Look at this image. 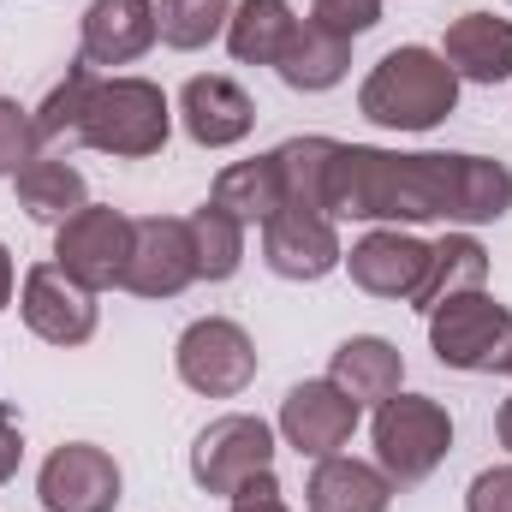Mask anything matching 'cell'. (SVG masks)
I'll list each match as a JSON object with an SVG mask.
<instances>
[{
    "mask_svg": "<svg viewBox=\"0 0 512 512\" xmlns=\"http://www.w3.org/2000/svg\"><path fill=\"white\" fill-rule=\"evenodd\" d=\"M328 221H459L483 227L512 209V173L495 155H399L370 143H334L328 161V191H322Z\"/></svg>",
    "mask_w": 512,
    "mask_h": 512,
    "instance_id": "1",
    "label": "cell"
},
{
    "mask_svg": "<svg viewBox=\"0 0 512 512\" xmlns=\"http://www.w3.org/2000/svg\"><path fill=\"white\" fill-rule=\"evenodd\" d=\"M459 108V72L435 48H393L358 90V114L387 131H435Z\"/></svg>",
    "mask_w": 512,
    "mask_h": 512,
    "instance_id": "2",
    "label": "cell"
},
{
    "mask_svg": "<svg viewBox=\"0 0 512 512\" xmlns=\"http://www.w3.org/2000/svg\"><path fill=\"white\" fill-rule=\"evenodd\" d=\"M167 131H173V108H167L161 84H149V78H102L96 84L90 114H84L90 149L120 155V161H143V155L167 149Z\"/></svg>",
    "mask_w": 512,
    "mask_h": 512,
    "instance_id": "3",
    "label": "cell"
},
{
    "mask_svg": "<svg viewBox=\"0 0 512 512\" xmlns=\"http://www.w3.org/2000/svg\"><path fill=\"white\" fill-rule=\"evenodd\" d=\"M429 352L441 370L465 376H512V310L489 292H459L429 310Z\"/></svg>",
    "mask_w": 512,
    "mask_h": 512,
    "instance_id": "4",
    "label": "cell"
},
{
    "mask_svg": "<svg viewBox=\"0 0 512 512\" xmlns=\"http://www.w3.org/2000/svg\"><path fill=\"white\" fill-rule=\"evenodd\" d=\"M370 435H376V465L393 477V489L423 483L453 453V417L429 393H393V399H382Z\"/></svg>",
    "mask_w": 512,
    "mask_h": 512,
    "instance_id": "5",
    "label": "cell"
},
{
    "mask_svg": "<svg viewBox=\"0 0 512 512\" xmlns=\"http://www.w3.org/2000/svg\"><path fill=\"white\" fill-rule=\"evenodd\" d=\"M173 364H179V382L203 399H233L256 382V346L251 334L227 316H203L179 334L173 346Z\"/></svg>",
    "mask_w": 512,
    "mask_h": 512,
    "instance_id": "6",
    "label": "cell"
},
{
    "mask_svg": "<svg viewBox=\"0 0 512 512\" xmlns=\"http://www.w3.org/2000/svg\"><path fill=\"white\" fill-rule=\"evenodd\" d=\"M54 262L90 292L120 286L131 262V215L108 209V203H84L72 221L54 227Z\"/></svg>",
    "mask_w": 512,
    "mask_h": 512,
    "instance_id": "7",
    "label": "cell"
},
{
    "mask_svg": "<svg viewBox=\"0 0 512 512\" xmlns=\"http://www.w3.org/2000/svg\"><path fill=\"white\" fill-rule=\"evenodd\" d=\"M256 471H274V429L262 417L227 411L191 447V477L203 495H239Z\"/></svg>",
    "mask_w": 512,
    "mask_h": 512,
    "instance_id": "8",
    "label": "cell"
},
{
    "mask_svg": "<svg viewBox=\"0 0 512 512\" xmlns=\"http://www.w3.org/2000/svg\"><path fill=\"white\" fill-rule=\"evenodd\" d=\"M197 280V245L191 227L173 215H143L131 221V262H126V292L137 298H179Z\"/></svg>",
    "mask_w": 512,
    "mask_h": 512,
    "instance_id": "9",
    "label": "cell"
},
{
    "mask_svg": "<svg viewBox=\"0 0 512 512\" xmlns=\"http://www.w3.org/2000/svg\"><path fill=\"white\" fill-rule=\"evenodd\" d=\"M36 495L48 512H114L120 507V465H114V453H102L90 441H66L42 459Z\"/></svg>",
    "mask_w": 512,
    "mask_h": 512,
    "instance_id": "10",
    "label": "cell"
},
{
    "mask_svg": "<svg viewBox=\"0 0 512 512\" xmlns=\"http://www.w3.org/2000/svg\"><path fill=\"white\" fill-rule=\"evenodd\" d=\"M18 310H24V328L48 346H84L96 334V292L78 286L60 262H36L24 274Z\"/></svg>",
    "mask_w": 512,
    "mask_h": 512,
    "instance_id": "11",
    "label": "cell"
},
{
    "mask_svg": "<svg viewBox=\"0 0 512 512\" xmlns=\"http://www.w3.org/2000/svg\"><path fill=\"white\" fill-rule=\"evenodd\" d=\"M358 417H364V405L346 399L328 376L322 382H298L280 399V435H286V447L298 459H334L352 441Z\"/></svg>",
    "mask_w": 512,
    "mask_h": 512,
    "instance_id": "12",
    "label": "cell"
},
{
    "mask_svg": "<svg viewBox=\"0 0 512 512\" xmlns=\"http://www.w3.org/2000/svg\"><path fill=\"white\" fill-rule=\"evenodd\" d=\"M262 262L280 274V280H322L334 274L346 251H340V233L328 215L316 209H280L262 221Z\"/></svg>",
    "mask_w": 512,
    "mask_h": 512,
    "instance_id": "13",
    "label": "cell"
},
{
    "mask_svg": "<svg viewBox=\"0 0 512 512\" xmlns=\"http://www.w3.org/2000/svg\"><path fill=\"white\" fill-rule=\"evenodd\" d=\"M179 120L191 131V143L203 149H233L245 143L256 126V102L221 72H197L185 90H179Z\"/></svg>",
    "mask_w": 512,
    "mask_h": 512,
    "instance_id": "14",
    "label": "cell"
},
{
    "mask_svg": "<svg viewBox=\"0 0 512 512\" xmlns=\"http://www.w3.org/2000/svg\"><path fill=\"white\" fill-rule=\"evenodd\" d=\"M346 268H352L358 292H370V298H405L411 304V292H417V280L429 268V245L411 239V233H399V227H376V233H364L352 245Z\"/></svg>",
    "mask_w": 512,
    "mask_h": 512,
    "instance_id": "15",
    "label": "cell"
},
{
    "mask_svg": "<svg viewBox=\"0 0 512 512\" xmlns=\"http://www.w3.org/2000/svg\"><path fill=\"white\" fill-rule=\"evenodd\" d=\"M155 0H90L78 60L90 66H131L155 48Z\"/></svg>",
    "mask_w": 512,
    "mask_h": 512,
    "instance_id": "16",
    "label": "cell"
},
{
    "mask_svg": "<svg viewBox=\"0 0 512 512\" xmlns=\"http://www.w3.org/2000/svg\"><path fill=\"white\" fill-rule=\"evenodd\" d=\"M441 60L459 72V84H507L512 78V18L465 12L447 24Z\"/></svg>",
    "mask_w": 512,
    "mask_h": 512,
    "instance_id": "17",
    "label": "cell"
},
{
    "mask_svg": "<svg viewBox=\"0 0 512 512\" xmlns=\"http://www.w3.org/2000/svg\"><path fill=\"white\" fill-rule=\"evenodd\" d=\"M304 507L310 512H387L393 507V477L382 465H364V459H316L310 471V489H304Z\"/></svg>",
    "mask_w": 512,
    "mask_h": 512,
    "instance_id": "18",
    "label": "cell"
},
{
    "mask_svg": "<svg viewBox=\"0 0 512 512\" xmlns=\"http://www.w3.org/2000/svg\"><path fill=\"white\" fill-rule=\"evenodd\" d=\"M328 382L340 387L346 399H358V405H382L405 382V358L382 334H352V340H340V352L328 364Z\"/></svg>",
    "mask_w": 512,
    "mask_h": 512,
    "instance_id": "19",
    "label": "cell"
},
{
    "mask_svg": "<svg viewBox=\"0 0 512 512\" xmlns=\"http://www.w3.org/2000/svg\"><path fill=\"white\" fill-rule=\"evenodd\" d=\"M483 280H489V251L471 233H447V239L429 245V268H423V280L411 292V310L429 316V310H441L459 292H483Z\"/></svg>",
    "mask_w": 512,
    "mask_h": 512,
    "instance_id": "20",
    "label": "cell"
},
{
    "mask_svg": "<svg viewBox=\"0 0 512 512\" xmlns=\"http://www.w3.org/2000/svg\"><path fill=\"white\" fill-rule=\"evenodd\" d=\"M18 209L30 215V221H42V227H60V221H72L84 203H90V191H84V173L66 161V155H36L30 167H18Z\"/></svg>",
    "mask_w": 512,
    "mask_h": 512,
    "instance_id": "21",
    "label": "cell"
},
{
    "mask_svg": "<svg viewBox=\"0 0 512 512\" xmlns=\"http://www.w3.org/2000/svg\"><path fill=\"white\" fill-rule=\"evenodd\" d=\"M346 66H352V42L346 36H328L322 24H298L292 30V42H286V54H280V84L286 90H304V96H316V90H334L340 78H346Z\"/></svg>",
    "mask_w": 512,
    "mask_h": 512,
    "instance_id": "22",
    "label": "cell"
},
{
    "mask_svg": "<svg viewBox=\"0 0 512 512\" xmlns=\"http://www.w3.org/2000/svg\"><path fill=\"white\" fill-rule=\"evenodd\" d=\"M96 66L90 60H72V72L42 96V108L30 114V126H36V149L48 155V149H78L84 143V114H90V96H96Z\"/></svg>",
    "mask_w": 512,
    "mask_h": 512,
    "instance_id": "23",
    "label": "cell"
},
{
    "mask_svg": "<svg viewBox=\"0 0 512 512\" xmlns=\"http://www.w3.org/2000/svg\"><path fill=\"white\" fill-rule=\"evenodd\" d=\"M298 24L304 18L286 0H239L233 18H227V48H233L239 66H280V54H286Z\"/></svg>",
    "mask_w": 512,
    "mask_h": 512,
    "instance_id": "24",
    "label": "cell"
},
{
    "mask_svg": "<svg viewBox=\"0 0 512 512\" xmlns=\"http://www.w3.org/2000/svg\"><path fill=\"white\" fill-rule=\"evenodd\" d=\"M209 203H221L239 227H262V221L280 215V203H286V191H280V161H274V155H256V161L221 167Z\"/></svg>",
    "mask_w": 512,
    "mask_h": 512,
    "instance_id": "25",
    "label": "cell"
},
{
    "mask_svg": "<svg viewBox=\"0 0 512 512\" xmlns=\"http://www.w3.org/2000/svg\"><path fill=\"white\" fill-rule=\"evenodd\" d=\"M274 161H280V191H286L280 209H316V215H328L322 209V191H328L334 137H292V143L274 149Z\"/></svg>",
    "mask_w": 512,
    "mask_h": 512,
    "instance_id": "26",
    "label": "cell"
},
{
    "mask_svg": "<svg viewBox=\"0 0 512 512\" xmlns=\"http://www.w3.org/2000/svg\"><path fill=\"white\" fill-rule=\"evenodd\" d=\"M185 227H191V245H197V280H233L239 274V262H245V227L221 203L191 209Z\"/></svg>",
    "mask_w": 512,
    "mask_h": 512,
    "instance_id": "27",
    "label": "cell"
},
{
    "mask_svg": "<svg viewBox=\"0 0 512 512\" xmlns=\"http://www.w3.org/2000/svg\"><path fill=\"white\" fill-rule=\"evenodd\" d=\"M227 18H233V0H161L155 6V30L179 54H197L215 36H227Z\"/></svg>",
    "mask_w": 512,
    "mask_h": 512,
    "instance_id": "28",
    "label": "cell"
},
{
    "mask_svg": "<svg viewBox=\"0 0 512 512\" xmlns=\"http://www.w3.org/2000/svg\"><path fill=\"white\" fill-rule=\"evenodd\" d=\"M310 24H322L328 36L358 42L364 30L382 24V0H310Z\"/></svg>",
    "mask_w": 512,
    "mask_h": 512,
    "instance_id": "29",
    "label": "cell"
},
{
    "mask_svg": "<svg viewBox=\"0 0 512 512\" xmlns=\"http://www.w3.org/2000/svg\"><path fill=\"white\" fill-rule=\"evenodd\" d=\"M42 149H36V126L18 102L0 96V179H18V167H30Z\"/></svg>",
    "mask_w": 512,
    "mask_h": 512,
    "instance_id": "30",
    "label": "cell"
},
{
    "mask_svg": "<svg viewBox=\"0 0 512 512\" xmlns=\"http://www.w3.org/2000/svg\"><path fill=\"white\" fill-rule=\"evenodd\" d=\"M465 512H512V465H489L471 477Z\"/></svg>",
    "mask_w": 512,
    "mask_h": 512,
    "instance_id": "31",
    "label": "cell"
},
{
    "mask_svg": "<svg viewBox=\"0 0 512 512\" xmlns=\"http://www.w3.org/2000/svg\"><path fill=\"white\" fill-rule=\"evenodd\" d=\"M233 512H292V507H286V495H280V477H274V471H256L251 483L233 495Z\"/></svg>",
    "mask_w": 512,
    "mask_h": 512,
    "instance_id": "32",
    "label": "cell"
},
{
    "mask_svg": "<svg viewBox=\"0 0 512 512\" xmlns=\"http://www.w3.org/2000/svg\"><path fill=\"white\" fill-rule=\"evenodd\" d=\"M18 459H24V435H18L12 417H0V483L18 477Z\"/></svg>",
    "mask_w": 512,
    "mask_h": 512,
    "instance_id": "33",
    "label": "cell"
},
{
    "mask_svg": "<svg viewBox=\"0 0 512 512\" xmlns=\"http://www.w3.org/2000/svg\"><path fill=\"white\" fill-rule=\"evenodd\" d=\"M12 304V256H6V245H0V310Z\"/></svg>",
    "mask_w": 512,
    "mask_h": 512,
    "instance_id": "34",
    "label": "cell"
},
{
    "mask_svg": "<svg viewBox=\"0 0 512 512\" xmlns=\"http://www.w3.org/2000/svg\"><path fill=\"white\" fill-rule=\"evenodd\" d=\"M495 429H501V447L512 453V399L501 405V417H495Z\"/></svg>",
    "mask_w": 512,
    "mask_h": 512,
    "instance_id": "35",
    "label": "cell"
}]
</instances>
